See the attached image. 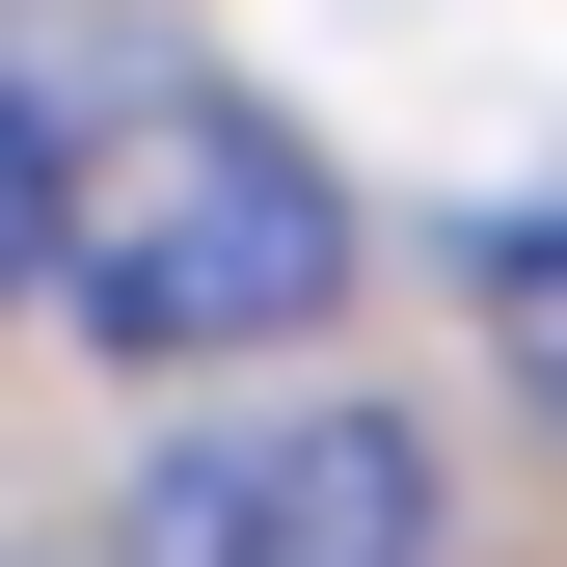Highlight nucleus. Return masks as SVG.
Wrapping results in <instances>:
<instances>
[{
    "mask_svg": "<svg viewBox=\"0 0 567 567\" xmlns=\"http://www.w3.org/2000/svg\"><path fill=\"white\" fill-rule=\"evenodd\" d=\"M28 244H54V324L135 351V379L298 351V324L351 298L324 135L244 109V82H54V109H28Z\"/></svg>",
    "mask_w": 567,
    "mask_h": 567,
    "instance_id": "f257e3e1",
    "label": "nucleus"
},
{
    "mask_svg": "<svg viewBox=\"0 0 567 567\" xmlns=\"http://www.w3.org/2000/svg\"><path fill=\"white\" fill-rule=\"evenodd\" d=\"M109 567H433V460L379 405H189L109 486Z\"/></svg>",
    "mask_w": 567,
    "mask_h": 567,
    "instance_id": "f03ea898",
    "label": "nucleus"
},
{
    "mask_svg": "<svg viewBox=\"0 0 567 567\" xmlns=\"http://www.w3.org/2000/svg\"><path fill=\"white\" fill-rule=\"evenodd\" d=\"M486 351L567 405V217H486Z\"/></svg>",
    "mask_w": 567,
    "mask_h": 567,
    "instance_id": "7ed1b4c3",
    "label": "nucleus"
}]
</instances>
